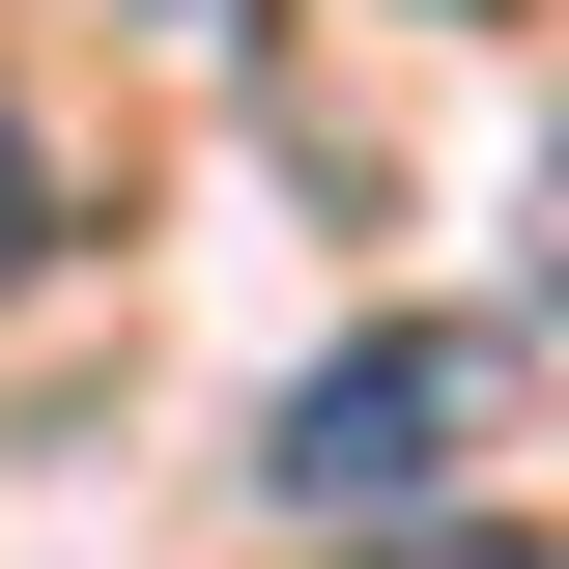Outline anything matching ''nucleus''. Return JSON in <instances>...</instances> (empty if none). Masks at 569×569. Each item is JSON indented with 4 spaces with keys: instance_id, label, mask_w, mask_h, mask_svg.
<instances>
[{
    "instance_id": "f257e3e1",
    "label": "nucleus",
    "mask_w": 569,
    "mask_h": 569,
    "mask_svg": "<svg viewBox=\"0 0 569 569\" xmlns=\"http://www.w3.org/2000/svg\"><path fill=\"white\" fill-rule=\"evenodd\" d=\"M485 399H512V342H342L313 399L257 427V485L313 512V541H342V512H427V456H456Z\"/></svg>"
},
{
    "instance_id": "7ed1b4c3",
    "label": "nucleus",
    "mask_w": 569,
    "mask_h": 569,
    "mask_svg": "<svg viewBox=\"0 0 569 569\" xmlns=\"http://www.w3.org/2000/svg\"><path fill=\"white\" fill-rule=\"evenodd\" d=\"M342 569H569V541H342Z\"/></svg>"
},
{
    "instance_id": "f03ea898",
    "label": "nucleus",
    "mask_w": 569,
    "mask_h": 569,
    "mask_svg": "<svg viewBox=\"0 0 569 569\" xmlns=\"http://www.w3.org/2000/svg\"><path fill=\"white\" fill-rule=\"evenodd\" d=\"M29 257H58V171H29V114H0V284H29Z\"/></svg>"
}]
</instances>
